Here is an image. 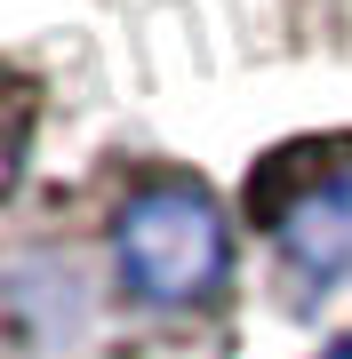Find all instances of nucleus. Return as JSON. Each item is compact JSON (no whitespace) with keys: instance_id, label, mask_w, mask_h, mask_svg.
I'll return each mask as SVG.
<instances>
[{"instance_id":"nucleus-1","label":"nucleus","mask_w":352,"mask_h":359,"mask_svg":"<svg viewBox=\"0 0 352 359\" xmlns=\"http://www.w3.org/2000/svg\"><path fill=\"white\" fill-rule=\"evenodd\" d=\"M120 271L152 304H184L224 271V224L193 184H152L120 216Z\"/></svg>"},{"instance_id":"nucleus-2","label":"nucleus","mask_w":352,"mask_h":359,"mask_svg":"<svg viewBox=\"0 0 352 359\" xmlns=\"http://www.w3.org/2000/svg\"><path fill=\"white\" fill-rule=\"evenodd\" d=\"M280 240L296 248L304 271H344L352 264V176H328L280 216Z\"/></svg>"}]
</instances>
